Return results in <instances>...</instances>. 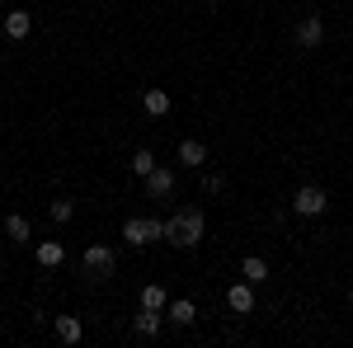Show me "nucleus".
<instances>
[{
    "mask_svg": "<svg viewBox=\"0 0 353 348\" xmlns=\"http://www.w3.org/2000/svg\"><path fill=\"white\" fill-rule=\"evenodd\" d=\"M132 329H137V339H156V334H161V311L141 306V316L132 320Z\"/></svg>",
    "mask_w": 353,
    "mask_h": 348,
    "instance_id": "9",
    "label": "nucleus"
},
{
    "mask_svg": "<svg viewBox=\"0 0 353 348\" xmlns=\"http://www.w3.org/2000/svg\"><path fill=\"white\" fill-rule=\"evenodd\" d=\"M241 273H245V283H264V278H269V264H264L259 254H250L241 264Z\"/></svg>",
    "mask_w": 353,
    "mask_h": 348,
    "instance_id": "16",
    "label": "nucleus"
},
{
    "mask_svg": "<svg viewBox=\"0 0 353 348\" xmlns=\"http://www.w3.org/2000/svg\"><path fill=\"white\" fill-rule=\"evenodd\" d=\"M226 306H231L236 316H250V311H254V283H245V278H241V283L226 292Z\"/></svg>",
    "mask_w": 353,
    "mask_h": 348,
    "instance_id": "5",
    "label": "nucleus"
},
{
    "mask_svg": "<svg viewBox=\"0 0 353 348\" xmlns=\"http://www.w3.org/2000/svg\"><path fill=\"white\" fill-rule=\"evenodd\" d=\"M141 108H146L151 118H165V113H170V94H165V90H146V94H141Z\"/></svg>",
    "mask_w": 353,
    "mask_h": 348,
    "instance_id": "14",
    "label": "nucleus"
},
{
    "mask_svg": "<svg viewBox=\"0 0 353 348\" xmlns=\"http://www.w3.org/2000/svg\"><path fill=\"white\" fill-rule=\"evenodd\" d=\"M5 236H10V240H14V245H24L28 236H33V226H28V216L10 212V216H5Z\"/></svg>",
    "mask_w": 353,
    "mask_h": 348,
    "instance_id": "12",
    "label": "nucleus"
},
{
    "mask_svg": "<svg viewBox=\"0 0 353 348\" xmlns=\"http://www.w3.org/2000/svg\"><path fill=\"white\" fill-rule=\"evenodd\" d=\"M165 193H174V174H170L165 165H156V170L146 174V198H165Z\"/></svg>",
    "mask_w": 353,
    "mask_h": 348,
    "instance_id": "7",
    "label": "nucleus"
},
{
    "mask_svg": "<svg viewBox=\"0 0 353 348\" xmlns=\"http://www.w3.org/2000/svg\"><path fill=\"white\" fill-rule=\"evenodd\" d=\"M349 301H353V292H349Z\"/></svg>",
    "mask_w": 353,
    "mask_h": 348,
    "instance_id": "20",
    "label": "nucleus"
},
{
    "mask_svg": "<svg viewBox=\"0 0 353 348\" xmlns=\"http://www.w3.org/2000/svg\"><path fill=\"white\" fill-rule=\"evenodd\" d=\"M141 306H151V311H165V287H161V283H146V287H141Z\"/></svg>",
    "mask_w": 353,
    "mask_h": 348,
    "instance_id": "18",
    "label": "nucleus"
},
{
    "mask_svg": "<svg viewBox=\"0 0 353 348\" xmlns=\"http://www.w3.org/2000/svg\"><path fill=\"white\" fill-rule=\"evenodd\" d=\"M203 231H208V221H203V207H179V212L165 221V240L179 245V249H193V245L203 240Z\"/></svg>",
    "mask_w": 353,
    "mask_h": 348,
    "instance_id": "1",
    "label": "nucleus"
},
{
    "mask_svg": "<svg viewBox=\"0 0 353 348\" xmlns=\"http://www.w3.org/2000/svg\"><path fill=\"white\" fill-rule=\"evenodd\" d=\"M193 320H198V306H193L189 296L170 301V325H193Z\"/></svg>",
    "mask_w": 353,
    "mask_h": 348,
    "instance_id": "13",
    "label": "nucleus"
},
{
    "mask_svg": "<svg viewBox=\"0 0 353 348\" xmlns=\"http://www.w3.org/2000/svg\"><path fill=\"white\" fill-rule=\"evenodd\" d=\"M33 33V19H28V10H14V14H5V38H28Z\"/></svg>",
    "mask_w": 353,
    "mask_h": 348,
    "instance_id": "10",
    "label": "nucleus"
},
{
    "mask_svg": "<svg viewBox=\"0 0 353 348\" xmlns=\"http://www.w3.org/2000/svg\"><path fill=\"white\" fill-rule=\"evenodd\" d=\"M113 264H118V254L109 245H85V273H94V283L113 278Z\"/></svg>",
    "mask_w": 353,
    "mask_h": 348,
    "instance_id": "3",
    "label": "nucleus"
},
{
    "mask_svg": "<svg viewBox=\"0 0 353 348\" xmlns=\"http://www.w3.org/2000/svg\"><path fill=\"white\" fill-rule=\"evenodd\" d=\"M61 259H66V249H61L57 240H43V245H38V264H43V268H61Z\"/></svg>",
    "mask_w": 353,
    "mask_h": 348,
    "instance_id": "15",
    "label": "nucleus"
},
{
    "mask_svg": "<svg viewBox=\"0 0 353 348\" xmlns=\"http://www.w3.org/2000/svg\"><path fill=\"white\" fill-rule=\"evenodd\" d=\"M123 240H128V245L165 240V221H161V216H128V221H123Z\"/></svg>",
    "mask_w": 353,
    "mask_h": 348,
    "instance_id": "2",
    "label": "nucleus"
},
{
    "mask_svg": "<svg viewBox=\"0 0 353 348\" xmlns=\"http://www.w3.org/2000/svg\"><path fill=\"white\" fill-rule=\"evenodd\" d=\"M321 38H325V24H321V14H306L297 24V48H321Z\"/></svg>",
    "mask_w": 353,
    "mask_h": 348,
    "instance_id": "6",
    "label": "nucleus"
},
{
    "mask_svg": "<svg viewBox=\"0 0 353 348\" xmlns=\"http://www.w3.org/2000/svg\"><path fill=\"white\" fill-rule=\"evenodd\" d=\"M128 170H132V174H141V179H146V174H151V170H156V156H151V151H146V146H141V151H132V165H128Z\"/></svg>",
    "mask_w": 353,
    "mask_h": 348,
    "instance_id": "17",
    "label": "nucleus"
},
{
    "mask_svg": "<svg viewBox=\"0 0 353 348\" xmlns=\"http://www.w3.org/2000/svg\"><path fill=\"white\" fill-rule=\"evenodd\" d=\"M0 5H5V0H0Z\"/></svg>",
    "mask_w": 353,
    "mask_h": 348,
    "instance_id": "21",
    "label": "nucleus"
},
{
    "mask_svg": "<svg viewBox=\"0 0 353 348\" xmlns=\"http://www.w3.org/2000/svg\"><path fill=\"white\" fill-rule=\"evenodd\" d=\"M48 212H52V221H71L76 216V203L71 198H57V203H48Z\"/></svg>",
    "mask_w": 353,
    "mask_h": 348,
    "instance_id": "19",
    "label": "nucleus"
},
{
    "mask_svg": "<svg viewBox=\"0 0 353 348\" xmlns=\"http://www.w3.org/2000/svg\"><path fill=\"white\" fill-rule=\"evenodd\" d=\"M179 161H184V165H198V170H203V165H208V146H203L198 136L179 141Z\"/></svg>",
    "mask_w": 353,
    "mask_h": 348,
    "instance_id": "11",
    "label": "nucleus"
},
{
    "mask_svg": "<svg viewBox=\"0 0 353 348\" xmlns=\"http://www.w3.org/2000/svg\"><path fill=\"white\" fill-rule=\"evenodd\" d=\"M325 207H330V198H325V188H316V184L297 188V198H292V212L297 216H321Z\"/></svg>",
    "mask_w": 353,
    "mask_h": 348,
    "instance_id": "4",
    "label": "nucleus"
},
{
    "mask_svg": "<svg viewBox=\"0 0 353 348\" xmlns=\"http://www.w3.org/2000/svg\"><path fill=\"white\" fill-rule=\"evenodd\" d=\"M52 334L57 339H61V344H81V320H76V316H52Z\"/></svg>",
    "mask_w": 353,
    "mask_h": 348,
    "instance_id": "8",
    "label": "nucleus"
}]
</instances>
